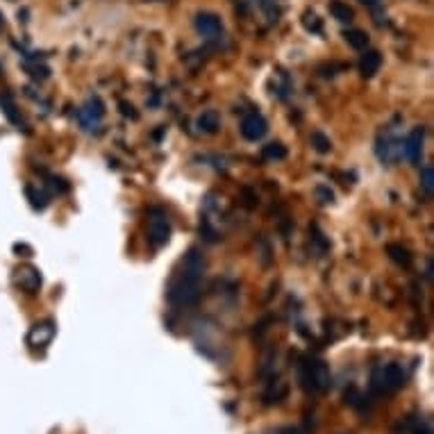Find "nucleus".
<instances>
[{"label":"nucleus","instance_id":"9","mask_svg":"<svg viewBox=\"0 0 434 434\" xmlns=\"http://www.w3.org/2000/svg\"><path fill=\"white\" fill-rule=\"evenodd\" d=\"M14 280H17V284L26 293H37L41 289V273L34 266H21L17 270V275H14Z\"/></svg>","mask_w":434,"mask_h":434},{"label":"nucleus","instance_id":"18","mask_svg":"<svg viewBox=\"0 0 434 434\" xmlns=\"http://www.w3.org/2000/svg\"><path fill=\"white\" fill-rule=\"evenodd\" d=\"M262 155H264V159H284L286 157V148L282 144H266L264 146V150H262Z\"/></svg>","mask_w":434,"mask_h":434},{"label":"nucleus","instance_id":"22","mask_svg":"<svg viewBox=\"0 0 434 434\" xmlns=\"http://www.w3.org/2000/svg\"><path fill=\"white\" fill-rule=\"evenodd\" d=\"M305 28L314 30V32H321V23H319V19L314 17V14H307V17H305Z\"/></svg>","mask_w":434,"mask_h":434},{"label":"nucleus","instance_id":"25","mask_svg":"<svg viewBox=\"0 0 434 434\" xmlns=\"http://www.w3.org/2000/svg\"><path fill=\"white\" fill-rule=\"evenodd\" d=\"M359 3H364V5H368V7H375L379 0H359Z\"/></svg>","mask_w":434,"mask_h":434},{"label":"nucleus","instance_id":"19","mask_svg":"<svg viewBox=\"0 0 434 434\" xmlns=\"http://www.w3.org/2000/svg\"><path fill=\"white\" fill-rule=\"evenodd\" d=\"M312 146H314V148L319 150V152H323V155L332 150L330 137H325L323 132H314V135H312Z\"/></svg>","mask_w":434,"mask_h":434},{"label":"nucleus","instance_id":"20","mask_svg":"<svg viewBox=\"0 0 434 434\" xmlns=\"http://www.w3.org/2000/svg\"><path fill=\"white\" fill-rule=\"evenodd\" d=\"M407 430H412V434H432V428L428 421H416V423L409 421Z\"/></svg>","mask_w":434,"mask_h":434},{"label":"nucleus","instance_id":"21","mask_svg":"<svg viewBox=\"0 0 434 434\" xmlns=\"http://www.w3.org/2000/svg\"><path fill=\"white\" fill-rule=\"evenodd\" d=\"M26 193H28V198L32 200V205H34L37 209H43V207H46V196H43V193H34L32 187H28Z\"/></svg>","mask_w":434,"mask_h":434},{"label":"nucleus","instance_id":"12","mask_svg":"<svg viewBox=\"0 0 434 434\" xmlns=\"http://www.w3.org/2000/svg\"><path fill=\"white\" fill-rule=\"evenodd\" d=\"M196 126L200 132H205V135H216L219 132V128H221V116L216 110H207L198 116V121H196Z\"/></svg>","mask_w":434,"mask_h":434},{"label":"nucleus","instance_id":"17","mask_svg":"<svg viewBox=\"0 0 434 434\" xmlns=\"http://www.w3.org/2000/svg\"><path fill=\"white\" fill-rule=\"evenodd\" d=\"M418 180H421V189L428 193V196H432L434 193V168L430 164L421 168V177H418Z\"/></svg>","mask_w":434,"mask_h":434},{"label":"nucleus","instance_id":"3","mask_svg":"<svg viewBox=\"0 0 434 434\" xmlns=\"http://www.w3.org/2000/svg\"><path fill=\"white\" fill-rule=\"evenodd\" d=\"M407 382V373L400 364L391 362V364H379L371 373V391L375 396H382V393H391L402 389Z\"/></svg>","mask_w":434,"mask_h":434},{"label":"nucleus","instance_id":"4","mask_svg":"<svg viewBox=\"0 0 434 434\" xmlns=\"http://www.w3.org/2000/svg\"><path fill=\"white\" fill-rule=\"evenodd\" d=\"M148 239L155 248H161L168 244L170 239V223H168V216L166 212H161V209H150L148 212Z\"/></svg>","mask_w":434,"mask_h":434},{"label":"nucleus","instance_id":"11","mask_svg":"<svg viewBox=\"0 0 434 434\" xmlns=\"http://www.w3.org/2000/svg\"><path fill=\"white\" fill-rule=\"evenodd\" d=\"M379 66H382V55L377 50H366L359 59V73L364 77H373L379 71Z\"/></svg>","mask_w":434,"mask_h":434},{"label":"nucleus","instance_id":"2","mask_svg":"<svg viewBox=\"0 0 434 434\" xmlns=\"http://www.w3.org/2000/svg\"><path fill=\"white\" fill-rule=\"evenodd\" d=\"M300 386L307 393H328L332 386L330 366L323 359H305L300 364Z\"/></svg>","mask_w":434,"mask_h":434},{"label":"nucleus","instance_id":"13","mask_svg":"<svg viewBox=\"0 0 434 434\" xmlns=\"http://www.w3.org/2000/svg\"><path fill=\"white\" fill-rule=\"evenodd\" d=\"M0 107H3V114L10 119V123H14V126H21L23 119H21V112L17 103H14V98L10 94H3L0 96Z\"/></svg>","mask_w":434,"mask_h":434},{"label":"nucleus","instance_id":"5","mask_svg":"<svg viewBox=\"0 0 434 434\" xmlns=\"http://www.w3.org/2000/svg\"><path fill=\"white\" fill-rule=\"evenodd\" d=\"M268 132V123L259 112H250L244 116L241 121V137L248 141H259L262 137Z\"/></svg>","mask_w":434,"mask_h":434},{"label":"nucleus","instance_id":"23","mask_svg":"<svg viewBox=\"0 0 434 434\" xmlns=\"http://www.w3.org/2000/svg\"><path fill=\"white\" fill-rule=\"evenodd\" d=\"M316 193H319V198H321V203H332V191L330 189H325V187H319L316 189Z\"/></svg>","mask_w":434,"mask_h":434},{"label":"nucleus","instance_id":"6","mask_svg":"<svg viewBox=\"0 0 434 434\" xmlns=\"http://www.w3.org/2000/svg\"><path fill=\"white\" fill-rule=\"evenodd\" d=\"M193 26H196L198 32L203 34V37H207V39H216V37L223 34V23L212 12H200V14H196V21H193Z\"/></svg>","mask_w":434,"mask_h":434},{"label":"nucleus","instance_id":"26","mask_svg":"<svg viewBox=\"0 0 434 434\" xmlns=\"http://www.w3.org/2000/svg\"><path fill=\"white\" fill-rule=\"evenodd\" d=\"M3 28H5V17L0 14V30H3Z\"/></svg>","mask_w":434,"mask_h":434},{"label":"nucleus","instance_id":"1","mask_svg":"<svg viewBox=\"0 0 434 434\" xmlns=\"http://www.w3.org/2000/svg\"><path fill=\"white\" fill-rule=\"evenodd\" d=\"M205 257L203 253L191 248L184 255L180 266H177L173 280L168 284V302L175 307H191L200 300L203 293V280H205Z\"/></svg>","mask_w":434,"mask_h":434},{"label":"nucleus","instance_id":"14","mask_svg":"<svg viewBox=\"0 0 434 434\" xmlns=\"http://www.w3.org/2000/svg\"><path fill=\"white\" fill-rule=\"evenodd\" d=\"M386 253H389V257L396 262L398 266H409L412 264V255H409V250L405 246H400V244H389L386 246Z\"/></svg>","mask_w":434,"mask_h":434},{"label":"nucleus","instance_id":"15","mask_svg":"<svg viewBox=\"0 0 434 434\" xmlns=\"http://www.w3.org/2000/svg\"><path fill=\"white\" fill-rule=\"evenodd\" d=\"M330 14H332V17H335L339 23H351L353 17H355L353 7H348L346 3H341V0H335V3L330 5Z\"/></svg>","mask_w":434,"mask_h":434},{"label":"nucleus","instance_id":"16","mask_svg":"<svg viewBox=\"0 0 434 434\" xmlns=\"http://www.w3.org/2000/svg\"><path fill=\"white\" fill-rule=\"evenodd\" d=\"M344 37L346 43L355 50H364L368 46V34L362 32V30H348V32H344Z\"/></svg>","mask_w":434,"mask_h":434},{"label":"nucleus","instance_id":"24","mask_svg":"<svg viewBox=\"0 0 434 434\" xmlns=\"http://www.w3.org/2000/svg\"><path fill=\"white\" fill-rule=\"evenodd\" d=\"M277 434H300L296 428H282V430H277Z\"/></svg>","mask_w":434,"mask_h":434},{"label":"nucleus","instance_id":"10","mask_svg":"<svg viewBox=\"0 0 434 434\" xmlns=\"http://www.w3.org/2000/svg\"><path fill=\"white\" fill-rule=\"evenodd\" d=\"M103 114H105V107L100 103V98H89L87 107L80 112V121H82V126L89 130L91 126H98V121L103 119Z\"/></svg>","mask_w":434,"mask_h":434},{"label":"nucleus","instance_id":"7","mask_svg":"<svg viewBox=\"0 0 434 434\" xmlns=\"http://www.w3.org/2000/svg\"><path fill=\"white\" fill-rule=\"evenodd\" d=\"M55 337V323L52 321H41L34 323L28 332V344L32 348H46Z\"/></svg>","mask_w":434,"mask_h":434},{"label":"nucleus","instance_id":"8","mask_svg":"<svg viewBox=\"0 0 434 434\" xmlns=\"http://www.w3.org/2000/svg\"><path fill=\"white\" fill-rule=\"evenodd\" d=\"M423 144H425V132L423 128H416L409 132V137L402 141V155L412 161V164H418L423 157Z\"/></svg>","mask_w":434,"mask_h":434}]
</instances>
